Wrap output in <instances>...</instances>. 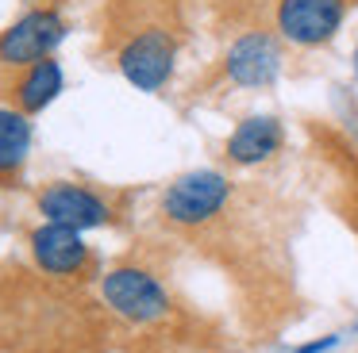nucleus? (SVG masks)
I'll use <instances>...</instances> for the list:
<instances>
[{
  "mask_svg": "<svg viewBox=\"0 0 358 353\" xmlns=\"http://www.w3.org/2000/svg\"><path fill=\"white\" fill-rule=\"evenodd\" d=\"M227 204H231V181L224 173H216V169H196V173L178 176L166 188L162 215L173 227H204Z\"/></svg>",
  "mask_w": 358,
  "mask_h": 353,
  "instance_id": "nucleus-1",
  "label": "nucleus"
},
{
  "mask_svg": "<svg viewBox=\"0 0 358 353\" xmlns=\"http://www.w3.org/2000/svg\"><path fill=\"white\" fill-rule=\"evenodd\" d=\"M173 58H178V38L166 27H147L127 38V46L120 50V69L135 89L158 92L173 73Z\"/></svg>",
  "mask_w": 358,
  "mask_h": 353,
  "instance_id": "nucleus-2",
  "label": "nucleus"
},
{
  "mask_svg": "<svg viewBox=\"0 0 358 353\" xmlns=\"http://www.w3.org/2000/svg\"><path fill=\"white\" fill-rule=\"evenodd\" d=\"M66 35V23L55 8H39L27 12L24 20H16L8 31H0V66L8 69H24L31 61L50 58L58 43Z\"/></svg>",
  "mask_w": 358,
  "mask_h": 353,
  "instance_id": "nucleus-3",
  "label": "nucleus"
},
{
  "mask_svg": "<svg viewBox=\"0 0 358 353\" xmlns=\"http://www.w3.org/2000/svg\"><path fill=\"white\" fill-rule=\"evenodd\" d=\"M101 292L112 311L131 322H155L170 311V296L147 269H112L101 280Z\"/></svg>",
  "mask_w": 358,
  "mask_h": 353,
  "instance_id": "nucleus-4",
  "label": "nucleus"
},
{
  "mask_svg": "<svg viewBox=\"0 0 358 353\" xmlns=\"http://www.w3.org/2000/svg\"><path fill=\"white\" fill-rule=\"evenodd\" d=\"M347 20V0H278V31L296 46H324Z\"/></svg>",
  "mask_w": 358,
  "mask_h": 353,
  "instance_id": "nucleus-5",
  "label": "nucleus"
},
{
  "mask_svg": "<svg viewBox=\"0 0 358 353\" xmlns=\"http://www.w3.org/2000/svg\"><path fill=\"white\" fill-rule=\"evenodd\" d=\"M39 211L47 215V223H62V227H73V230L104 227L112 219L108 204L96 192L81 188V184H70V181H58L50 188H43Z\"/></svg>",
  "mask_w": 358,
  "mask_h": 353,
  "instance_id": "nucleus-6",
  "label": "nucleus"
},
{
  "mask_svg": "<svg viewBox=\"0 0 358 353\" xmlns=\"http://www.w3.org/2000/svg\"><path fill=\"white\" fill-rule=\"evenodd\" d=\"M281 73V46L273 35L255 31V35H243L239 43L227 50V77L243 89H262L273 84Z\"/></svg>",
  "mask_w": 358,
  "mask_h": 353,
  "instance_id": "nucleus-7",
  "label": "nucleus"
},
{
  "mask_svg": "<svg viewBox=\"0 0 358 353\" xmlns=\"http://www.w3.org/2000/svg\"><path fill=\"white\" fill-rule=\"evenodd\" d=\"M31 253H35V261H39V269L58 273V276L78 273V269H85V261H89V250H85V242H81V230L62 227V223H43V227L31 234Z\"/></svg>",
  "mask_w": 358,
  "mask_h": 353,
  "instance_id": "nucleus-8",
  "label": "nucleus"
},
{
  "mask_svg": "<svg viewBox=\"0 0 358 353\" xmlns=\"http://www.w3.org/2000/svg\"><path fill=\"white\" fill-rule=\"evenodd\" d=\"M281 142H285L281 119H273V115H250L227 138V161H235V165H258V161L273 158L281 150Z\"/></svg>",
  "mask_w": 358,
  "mask_h": 353,
  "instance_id": "nucleus-9",
  "label": "nucleus"
},
{
  "mask_svg": "<svg viewBox=\"0 0 358 353\" xmlns=\"http://www.w3.org/2000/svg\"><path fill=\"white\" fill-rule=\"evenodd\" d=\"M58 92H62V66H58L55 58H43V61L24 66L16 89H12V100H16V112L35 115V112H43Z\"/></svg>",
  "mask_w": 358,
  "mask_h": 353,
  "instance_id": "nucleus-10",
  "label": "nucleus"
},
{
  "mask_svg": "<svg viewBox=\"0 0 358 353\" xmlns=\"http://www.w3.org/2000/svg\"><path fill=\"white\" fill-rule=\"evenodd\" d=\"M27 146H31V123L24 112H12V107H0V173H12V169L24 165Z\"/></svg>",
  "mask_w": 358,
  "mask_h": 353,
  "instance_id": "nucleus-11",
  "label": "nucleus"
},
{
  "mask_svg": "<svg viewBox=\"0 0 358 353\" xmlns=\"http://www.w3.org/2000/svg\"><path fill=\"white\" fill-rule=\"evenodd\" d=\"M355 73H358V46H355Z\"/></svg>",
  "mask_w": 358,
  "mask_h": 353,
  "instance_id": "nucleus-12",
  "label": "nucleus"
}]
</instances>
